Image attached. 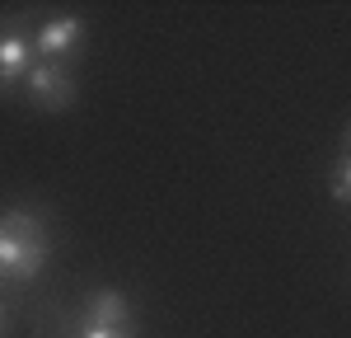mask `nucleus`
Here are the masks:
<instances>
[{
	"label": "nucleus",
	"mask_w": 351,
	"mask_h": 338,
	"mask_svg": "<svg viewBox=\"0 0 351 338\" xmlns=\"http://www.w3.org/2000/svg\"><path fill=\"white\" fill-rule=\"evenodd\" d=\"M52 254V235L38 212H5L0 216V278L5 282H33Z\"/></svg>",
	"instance_id": "f257e3e1"
},
{
	"label": "nucleus",
	"mask_w": 351,
	"mask_h": 338,
	"mask_svg": "<svg viewBox=\"0 0 351 338\" xmlns=\"http://www.w3.org/2000/svg\"><path fill=\"white\" fill-rule=\"evenodd\" d=\"M33 66H38V43H33V33L0 19V94H10L14 84H24Z\"/></svg>",
	"instance_id": "f03ea898"
},
{
	"label": "nucleus",
	"mask_w": 351,
	"mask_h": 338,
	"mask_svg": "<svg viewBox=\"0 0 351 338\" xmlns=\"http://www.w3.org/2000/svg\"><path fill=\"white\" fill-rule=\"evenodd\" d=\"M28 99L38 104V109L47 113H61L75 104V76L61 66V61H38L33 71H28Z\"/></svg>",
	"instance_id": "7ed1b4c3"
},
{
	"label": "nucleus",
	"mask_w": 351,
	"mask_h": 338,
	"mask_svg": "<svg viewBox=\"0 0 351 338\" xmlns=\"http://www.w3.org/2000/svg\"><path fill=\"white\" fill-rule=\"evenodd\" d=\"M33 43H38V61H61V66H66V56L80 52L84 24L75 14H56V19H47V24L33 33Z\"/></svg>",
	"instance_id": "20e7f679"
},
{
	"label": "nucleus",
	"mask_w": 351,
	"mask_h": 338,
	"mask_svg": "<svg viewBox=\"0 0 351 338\" xmlns=\"http://www.w3.org/2000/svg\"><path fill=\"white\" fill-rule=\"evenodd\" d=\"M132 306L122 301V291H94L84 301V329H127Z\"/></svg>",
	"instance_id": "39448f33"
},
{
	"label": "nucleus",
	"mask_w": 351,
	"mask_h": 338,
	"mask_svg": "<svg viewBox=\"0 0 351 338\" xmlns=\"http://www.w3.org/2000/svg\"><path fill=\"white\" fill-rule=\"evenodd\" d=\"M332 193L342 197V202H351V150L342 155V165H337V174H332Z\"/></svg>",
	"instance_id": "423d86ee"
},
{
	"label": "nucleus",
	"mask_w": 351,
	"mask_h": 338,
	"mask_svg": "<svg viewBox=\"0 0 351 338\" xmlns=\"http://www.w3.org/2000/svg\"><path fill=\"white\" fill-rule=\"evenodd\" d=\"M84 338H132V329H84Z\"/></svg>",
	"instance_id": "0eeeda50"
},
{
	"label": "nucleus",
	"mask_w": 351,
	"mask_h": 338,
	"mask_svg": "<svg viewBox=\"0 0 351 338\" xmlns=\"http://www.w3.org/2000/svg\"><path fill=\"white\" fill-rule=\"evenodd\" d=\"M5 334H10V310L0 306V338H5Z\"/></svg>",
	"instance_id": "6e6552de"
},
{
	"label": "nucleus",
	"mask_w": 351,
	"mask_h": 338,
	"mask_svg": "<svg viewBox=\"0 0 351 338\" xmlns=\"http://www.w3.org/2000/svg\"><path fill=\"white\" fill-rule=\"evenodd\" d=\"M347 150H351V127H347Z\"/></svg>",
	"instance_id": "1a4fd4ad"
}]
</instances>
